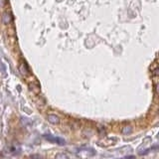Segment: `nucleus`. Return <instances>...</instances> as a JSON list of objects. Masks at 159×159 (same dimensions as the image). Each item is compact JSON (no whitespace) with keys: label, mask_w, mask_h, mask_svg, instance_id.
I'll return each instance as SVG.
<instances>
[{"label":"nucleus","mask_w":159,"mask_h":159,"mask_svg":"<svg viewBox=\"0 0 159 159\" xmlns=\"http://www.w3.org/2000/svg\"><path fill=\"white\" fill-rule=\"evenodd\" d=\"M30 159H41V156H39V155H32L31 157H30Z\"/></svg>","instance_id":"nucleus-8"},{"label":"nucleus","mask_w":159,"mask_h":159,"mask_svg":"<svg viewBox=\"0 0 159 159\" xmlns=\"http://www.w3.org/2000/svg\"><path fill=\"white\" fill-rule=\"evenodd\" d=\"M55 159H69V156L66 153H58L56 156H55Z\"/></svg>","instance_id":"nucleus-7"},{"label":"nucleus","mask_w":159,"mask_h":159,"mask_svg":"<svg viewBox=\"0 0 159 159\" xmlns=\"http://www.w3.org/2000/svg\"><path fill=\"white\" fill-rule=\"evenodd\" d=\"M119 159H123V158H119Z\"/></svg>","instance_id":"nucleus-10"},{"label":"nucleus","mask_w":159,"mask_h":159,"mask_svg":"<svg viewBox=\"0 0 159 159\" xmlns=\"http://www.w3.org/2000/svg\"><path fill=\"white\" fill-rule=\"evenodd\" d=\"M12 20V15L10 12H5L3 14V17H2V21L5 23V24H8L10 23V21Z\"/></svg>","instance_id":"nucleus-5"},{"label":"nucleus","mask_w":159,"mask_h":159,"mask_svg":"<svg viewBox=\"0 0 159 159\" xmlns=\"http://www.w3.org/2000/svg\"><path fill=\"white\" fill-rule=\"evenodd\" d=\"M19 71L20 73H21L22 75H24V76H28V75H30V70L27 66V64L23 62L20 64V66H19Z\"/></svg>","instance_id":"nucleus-3"},{"label":"nucleus","mask_w":159,"mask_h":159,"mask_svg":"<svg viewBox=\"0 0 159 159\" xmlns=\"http://www.w3.org/2000/svg\"><path fill=\"white\" fill-rule=\"evenodd\" d=\"M76 154L77 156L80 158H83V159H87L89 157H93L96 155V151L94 149L91 148V147H81V148H78L76 149Z\"/></svg>","instance_id":"nucleus-1"},{"label":"nucleus","mask_w":159,"mask_h":159,"mask_svg":"<svg viewBox=\"0 0 159 159\" xmlns=\"http://www.w3.org/2000/svg\"><path fill=\"white\" fill-rule=\"evenodd\" d=\"M47 119H48V121L52 124H59V122H60V118H59V116H56V114H49L47 116Z\"/></svg>","instance_id":"nucleus-4"},{"label":"nucleus","mask_w":159,"mask_h":159,"mask_svg":"<svg viewBox=\"0 0 159 159\" xmlns=\"http://www.w3.org/2000/svg\"><path fill=\"white\" fill-rule=\"evenodd\" d=\"M44 138L52 143L58 144V145H65V144H66V140H65V139H63L61 137H58V136L51 135V134H45Z\"/></svg>","instance_id":"nucleus-2"},{"label":"nucleus","mask_w":159,"mask_h":159,"mask_svg":"<svg viewBox=\"0 0 159 159\" xmlns=\"http://www.w3.org/2000/svg\"><path fill=\"white\" fill-rule=\"evenodd\" d=\"M123 159H135V157L132 156V155H130V156H126L125 158H123Z\"/></svg>","instance_id":"nucleus-9"},{"label":"nucleus","mask_w":159,"mask_h":159,"mask_svg":"<svg viewBox=\"0 0 159 159\" xmlns=\"http://www.w3.org/2000/svg\"><path fill=\"white\" fill-rule=\"evenodd\" d=\"M132 132V127L130 125H127V126H124L122 128V133L123 134H130Z\"/></svg>","instance_id":"nucleus-6"}]
</instances>
